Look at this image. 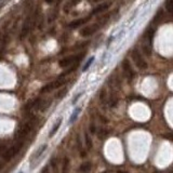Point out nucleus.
<instances>
[{
  "label": "nucleus",
  "mask_w": 173,
  "mask_h": 173,
  "mask_svg": "<svg viewBox=\"0 0 173 173\" xmlns=\"http://www.w3.org/2000/svg\"><path fill=\"white\" fill-rule=\"evenodd\" d=\"M131 57H132V60L134 62L135 66H136L138 69H142V71H143V69H146V68L148 67V64L144 60V57L141 55V53L138 52V50H136V49L132 50Z\"/></svg>",
  "instance_id": "f257e3e1"
},
{
  "label": "nucleus",
  "mask_w": 173,
  "mask_h": 173,
  "mask_svg": "<svg viewBox=\"0 0 173 173\" xmlns=\"http://www.w3.org/2000/svg\"><path fill=\"white\" fill-rule=\"evenodd\" d=\"M23 145H24L23 141H18L16 144L13 145L12 147H10L8 150H6V152L4 153V156H2V158H4V161H10L11 159L13 158V157L21 150L22 147H23Z\"/></svg>",
  "instance_id": "f03ea898"
},
{
  "label": "nucleus",
  "mask_w": 173,
  "mask_h": 173,
  "mask_svg": "<svg viewBox=\"0 0 173 173\" xmlns=\"http://www.w3.org/2000/svg\"><path fill=\"white\" fill-rule=\"evenodd\" d=\"M83 56H85V53H80V54H77V55H73V56L64 57L63 60H61L59 62V65H60V67H68V66H71V65L78 63L79 61H81Z\"/></svg>",
  "instance_id": "7ed1b4c3"
},
{
  "label": "nucleus",
  "mask_w": 173,
  "mask_h": 173,
  "mask_svg": "<svg viewBox=\"0 0 173 173\" xmlns=\"http://www.w3.org/2000/svg\"><path fill=\"white\" fill-rule=\"evenodd\" d=\"M34 120H35V117H32L28 122H26V124H23V126L20 128V130H18V141H23V138L27 134H29V132H30L32 129Z\"/></svg>",
  "instance_id": "20e7f679"
},
{
  "label": "nucleus",
  "mask_w": 173,
  "mask_h": 173,
  "mask_svg": "<svg viewBox=\"0 0 173 173\" xmlns=\"http://www.w3.org/2000/svg\"><path fill=\"white\" fill-rule=\"evenodd\" d=\"M65 82H66V80H65L64 78L60 77L57 80H55V81L51 82V83H48V85H46L44 87H42V88L40 89V92H41V93H47V92L51 91V90H55V89L60 88V87L65 85Z\"/></svg>",
  "instance_id": "39448f33"
},
{
  "label": "nucleus",
  "mask_w": 173,
  "mask_h": 173,
  "mask_svg": "<svg viewBox=\"0 0 173 173\" xmlns=\"http://www.w3.org/2000/svg\"><path fill=\"white\" fill-rule=\"evenodd\" d=\"M121 67H122L124 76H126L129 80H132L133 77H134V71H133V68H132V66H131L130 61L128 60V59H124V60L122 61Z\"/></svg>",
  "instance_id": "423d86ee"
},
{
  "label": "nucleus",
  "mask_w": 173,
  "mask_h": 173,
  "mask_svg": "<svg viewBox=\"0 0 173 173\" xmlns=\"http://www.w3.org/2000/svg\"><path fill=\"white\" fill-rule=\"evenodd\" d=\"M101 27H102V25H100L99 23H95V24H93V25H89V26H87V27H85V28H82L81 30H80V35H81L82 37H90V36H92L94 32H97Z\"/></svg>",
  "instance_id": "0eeeda50"
},
{
  "label": "nucleus",
  "mask_w": 173,
  "mask_h": 173,
  "mask_svg": "<svg viewBox=\"0 0 173 173\" xmlns=\"http://www.w3.org/2000/svg\"><path fill=\"white\" fill-rule=\"evenodd\" d=\"M90 18H91V15H90V16L82 18H79V20H75V21L71 22V23L68 24V28H71V29L78 28V27H80L81 25L85 24V23H88V22L90 21Z\"/></svg>",
  "instance_id": "6e6552de"
},
{
  "label": "nucleus",
  "mask_w": 173,
  "mask_h": 173,
  "mask_svg": "<svg viewBox=\"0 0 173 173\" xmlns=\"http://www.w3.org/2000/svg\"><path fill=\"white\" fill-rule=\"evenodd\" d=\"M32 14H29L27 16V18L25 20L23 27H22V34H21L22 37H24V36H26L28 34L30 28H32Z\"/></svg>",
  "instance_id": "1a4fd4ad"
},
{
  "label": "nucleus",
  "mask_w": 173,
  "mask_h": 173,
  "mask_svg": "<svg viewBox=\"0 0 173 173\" xmlns=\"http://www.w3.org/2000/svg\"><path fill=\"white\" fill-rule=\"evenodd\" d=\"M107 102H108V105H109L110 108H115L119 102V99H118V95H117V93L115 91L112 90V93H110V96L109 99L107 100Z\"/></svg>",
  "instance_id": "9d476101"
},
{
  "label": "nucleus",
  "mask_w": 173,
  "mask_h": 173,
  "mask_svg": "<svg viewBox=\"0 0 173 173\" xmlns=\"http://www.w3.org/2000/svg\"><path fill=\"white\" fill-rule=\"evenodd\" d=\"M110 6V2H105V4H99V6H96L93 10H92L91 14H100V13H102L104 12L105 10H107Z\"/></svg>",
  "instance_id": "9b49d317"
},
{
  "label": "nucleus",
  "mask_w": 173,
  "mask_h": 173,
  "mask_svg": "<svg viewBox=\"0 0 173 173\" xmlns=\"http://www.w3.org/2000/svg\"><path fill=\"white\" fill-rule=\"evenodd\" d=\"M80 1H81V0H69L67 4H65V7H64V12H65V13H68V12L71 11V9L76 7Z\"/></svg>",
  "instance_id": "f8f14e48"
},
{
  "label": "nucleus",
  "mask_w": 173,
  "mask_h": 173,
  "mask_svg": "<svg viewBox=\"0 0 173 173\" xmlns=\"http://www.w3.org/2000/svg\"><path fill=\"white\" fill-rule=\"evenodd\" d=\"M46 149H47V145H46V144H44V145H41V146L39 147L38 150H37V152H36L35 154L32 155V159H30V160H32V161H34V160H37V159H38L39 157H40V156L42 155L43 152H44Z\"/></svg>",
  "instance_id": "ddd939ff"
},
{
  "label": "nucleus",
  "mask_w": 173,
  "mask_h": 173,
  "mask_svg": "<svg viewBox=\"0 0 173 173\" xmlns=\"http://www.w3.org/2000/svg\"><path fill=\"white\" fill-rule=\"evenodd\" d=\"M92 169V163L91 162H83L80 166V171H81L82 173H89L90 171H91Z\"/></svg>",
  "instance_id": "4468645a"
},
{
  "label": "nucleus",
  "mask_w": 173,
  "mask_h": 173,
  "mask_svg": "<svg viewBox=\"0 0 173 173\" xmlns=\"http://www.w3.org/2000/svg\"><path fill=\"white\" fill-rule=\"evenodd\" d=\"M61 124H62V118H60V119L56 121V124H54V127L52 128V130L50 131V133H49L50 138H52L53 135H55V133H56L57 130H59V128L61 127Z\"/></svg>",
  "instance_id": "2eb2a0df"
},
{
  "label": "nucleus",
  "mask_w": 173,
  "mask_h": 173,
  "mask_svg": "<svg viewBox=\"0 0 173 173\" xmlns=\"http://www.w3.org/2000/svg\"><path fill=\"white\" fill-rule=\"evenodd\" d=\"M62 173H69V159H68L67 157H65L63 160Z\"/></svg>",
  "instance_id": "dca6fc26"
},
{
  "label": "nucleus",
  "mask_w": 173,
  "mask_h": 173,
  "mask_svg": "<svg viewBox=\"0 0 173 173\" xmlns=\"http://www.w3.org/2000/svg\"><path fill=\"white\" fill-rule=\"evenodd\" d=\"M96 133H97V136H99L100 140H104V138L108 135V130L102 128V129H100L99 131H96Z\"/></svg>",
  "instance_id": "f3484780"
},
{
  "label": "nucleus",
  "mask_w": 173,
  "mask_h": 173,
  "mask_svg": "<svg viewBox=\"0 0 173 173\" xmlns=\"http://www.w3.org/2000/svg\"><path fill=\"white\" fill-rule=\"evenodd\" d=\"M100 101L102 103L103 105H105L107 103V94H106V90L105 89H102L101 92H100Z\"/></svg>",
  "instance_id": "a211bd4d"
},
{
  "label": "nucleus",
  "mask_w": 173,
  "mask_h": 173,
  "mask_svg": "<svg viewBox=\"0 0 173 173\" xmlns=\"http://www.w3.org/2000/svg\"><path fill=\"white\" fill-rule=\"evenodd\" d=\"M85 143L87 150H91V148H92V140H91V138L89 136V134H87V133L85 134Z\"/></svg>",
  "instance_id": "6ab92c4d"
},
{
  "label": "nucleus",
  "mask_w": 173,
  "mask_h": 173,
  "mask_svg": "<svg viewBox=\"0 0 173 173\" xmlns=\"http://www.w3.org/2000/svg\"><path fill=\"white\" fill-rule=\"evenodd\" d=\"M80 108H76V109L74 110V113L71 114V118H69V124H74L75 121H76V119H77L78 115H79V113H80Z\"/></svg>",
  "instance_id": "aec40b11"
},
{
  "label": "nucleus",
  "mask_w": 173,
  "mask_h": 173,
  "mask_svg": "<svg viewBox=\"0 0 173 173\" xmlns=\"http://www.w3.org/2000/svg\"><path fill=\"white\" fill-rule=\"evenodd\" d=\"M172 6H173V1L172 0H167L166 4H165V8H166L167 12L171 14L172 13Z\"/></svg>",
  "instance_id": "412c9836"
},
{
  "label": "nucleus",
  "mask_w": 173,
  "mask_h": 173,
  "mask_svg": "<svg viewBox=\"0 0 173 173\" xmlns=\"http://www.w3.org/2000/svg\"><path fill=\"white\" fill-rule=\"evenodd\" d=\"M162 18H163V11L160 9V10L157 12V14L155 15V18H154V22H155V23H158V22L161 21Z\"/></svg>",
  "instance_id": "4be33fe9"
},
{
  "label": "nucleus",
  "mask_w": 173,
  "mask_h": 173,
  "mask_svg": "<svg viewBox=\"0 0 173 173\" xmlns=\"http://www.w3.org/2000/svg\"><path fill=\"white\" fill-rule=\"evenodd\" d=\"M93 61H94V57L91 56V57H90V59H89L88 61H87V63H85V66H83V68H82V71H87V69H89V67L91 66V64L93 63Z\"/></svg>",
  "instance_id": "5701e85b"
},
{
  "label": "nucleus",
  "mask_w": 173,
  "mask_h": 173,
  "mask_svg": "<svg viewBox=\"0 0 173 173\" xmlns=\"http://www.w3.org/2000/svg\"><path fill=\"white\" fill-rule=\"evenodd\" d=\"M66 94H67V89L65 88V89H63L62 91H60L59 93H57L56 97H57V99H63V97L66 95Z\"/></svg>",
  "instance_id": "b1692460"
},
{
  "label": "nucleus",
  "mask_w": 173,
  "mask_h": 173,
  "mask_svg": "<svg viewBox=\"0 0 173 173\" xmlns=\"http://www.w3.org/2000/svg\"><path fill=\"white\" fill-rule=\"evenodd\" d=\"M6 43H7V37H4V38L2 46H1V48H0V59H1L2 54H4V47H6Z\"/></svg>",
  "instance_id": "393cba45"
},
{
  "label": "nucleus",
  "mask_w": 173,
  "mask_h": 173,
  "mask_svg": "<svg viewBox=\"0 0 173 173\" xmlns=\"http://www.w3.org/2000/svg\"><path fill=\"white\" fill-rule=\"evenodd\" d=\"M96 127H95V124H93V122H92L91 124H90V132H91L92 134H95L96 133Z\"/></svg>",
  "instance_id": "a878e982"
},
{
  "label": "nucleus",
  "mask_w": 173,
  "mask_h": 173,
  "mask_svg": "<svg viewBox=\"0 0 173 173\" xmlns=\"http://www.w3.org/2000/svg\"><path fill=\"white\" fill-rule=\"evenodd\" d=\"M56 161H57V159L54 157V158H52L51 159V167H52L53 169H56Z\"/></svg>",
  "instance_id": "bb28decb"
},
{
  "label": "nucleus",
  "mask_w": 173,
  "mask_h": 173,
  "mask_svg": "<svg viewBox=\"0 0 173 173\" xmlns=\"http://www.w3.org/2000/svg\"><path fill=\"white\" fill-rule=\"evenodd\" d=\"M100 120H101V122H103V124H107L108 122V119L106 118V117H104V116H102V115H100Z\"/></svg>",
  "instance_id": "cd10ccee"
},
{
  "label": "nucleus",
  "mask_w": 173,
  "mask_h": 173,
  "mask_svg": "<svg viewBox=\"0 0 173 173\" xmlns=\"http://www.w3.org/2000/svg\"><path fill=\"white\" fill-rule=\"evenodd\" d=\"M8 1H9V0H0V10H1V9H2L6 4H7Z\"/></svg>",
  "instance_id": "c85d7f7f"
},
{
  "label": "nucleus",
  "mask_w": 173,
  "mask_h": 173,
  "mask_svg": "<svg viewBox=\"0 0 173 173\" xmlns=\"http://www.w3.org/2000/svg\"><path fill=\"white\" fill-rule=\"evenodd\" d=\"M81 95H82V92H81V93H79V94H77V95L75 96V97H74V100H73V104H75V103L77 102L78 100L80 99V96H81Z\"/></svg>",
  "instance_id": "c756f323"
},
{
  "label": "nucleus",
  "mask_w": 173,
  "mask_h": 173,
  "mask_svg": "<svg viewBox=\"0 0 173 173\" xmlns=\"http://www.w3.org/2000/svg\"><path fill=\"white\" fill-rule=\"evenodd\" d=\"M41 173H48V167H46V168L42 170V172H41Z\"/></svg>",
  "instance_id": "7c9ffc66"
},
{
  "label": "nucleus",
  "mask_w": 173,
  "mask_h": 173,
  "mask_svg": "<svg viewBox=\"0 0 173 173\" xmlns=\"http://www.w3.org/2000/svg\"><path fill=\"white\" fill-rule=\"evenodd\" d=\"M80 152H81V157H82V158H85V153L82 152V150H80Z\"/></svg>",
  "instance_id": "2f4dec72"
},
{
  "label": "nucleus",
  "mask_w": 173,
  "mask_h": 173,
  "mask_svg": "<svg viewBox=\"0 0 173 173\" xmlns=\"http://www.w3.org/2000/svg\"><path fill=\"white\" fill-rule=\"evenodd\" d=\"M53 1H54V0H46V2H47V4H52Z\"/></svg>",
  "instance_id": "473e14b6"
},
{
  "label": "nucleus",
  "mask_w": 173,
  "mask_h": 173,
  "mask_svg": "<svg viewBox=\"0 0 173 173\" xmlns=\"http://www.w3.org/2000/svg\"><path fill=\"white\" fill-rule=\"evenodd\" d=\"M1 168H2V165H1V163H0V169H1Z\"/></svg>",
  "instance_id": "72a5a7b5"
},
{
  "label": "nucleus",
  "mask_w": 173,
  "mask_h": 173,
  "mask_svg": "<svg viewBox=\"0 0 173 173\" xmlns=\"http://www.w3.org/2000/svg\"><path fill=\"white\" fill-rule=\"evenodd\" d=\"M20 173H23V172H20Z\"/></svg>",
  "instance_id": "f704fd0d"
}]
</instances>
